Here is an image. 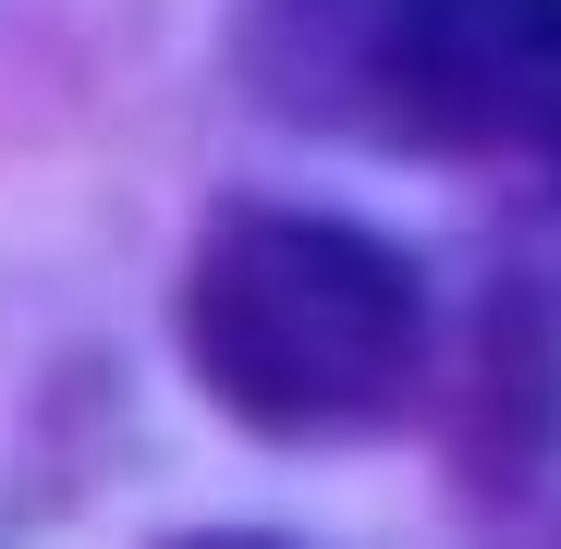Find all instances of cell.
<instances>
[{
  "label": "cell",
  "instance_id": "3957f363",
  "mask_svg": "<svg viewBox=\"0 0 561 549\" xmlns=\"http://www.w3.org/2000/svg\"><path fill=\"white\" fill-rule=\"evenodd\" d=\"M196 549H280V537H196Z\"/></svg>",
  "mask_w": 561,
  "mask_h": 549
},
{
  "label": "cell",
  "instance_id": "6da1fadb",
  "mask_svg": "<svg viewBox=\"0 0 561 549\" xmlns=\"http://www.w3.org/2000/svg\"><path fill=\"white\" fill-rule=\"evenodd\" d=\"M183 354L196 391L268 439L379 427L427 366L415 256L318 208H244L183 268Z\"/></svg>",
  "mask_w": 561,
  "mask_h": 549
},
{
  "label": "cell",
  "instance_id": "7a4b0ae2",
  "mask_svg": "<svg viewBox=\"0 0 561 549\" xmlns=\"http://www.w3.org/2000/svg\"><path fill=\"white\" fill-rule=\"evenodd\" d=\"M306 73L366 135L561 159V0H306Z\"/></svg>",
  "mask_w": 561,
  "mask_h": 549
}]
</instances>
